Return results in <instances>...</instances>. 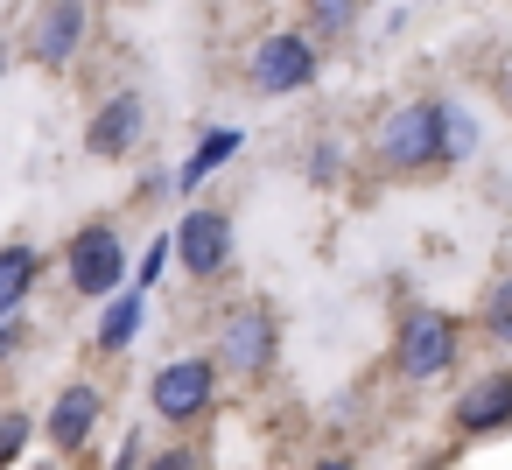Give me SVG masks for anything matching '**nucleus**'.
Listing matches in <instances>:
<instances>
[{"label": "nucleus", "instance_id": "nucleus-4", "mask_svg": "<svg viewBox=\"0 0 512 470\" xmlns=\"http://www.w3.org/2000/svg\"><path fill=\"white\" fill-rule=\"evenodd\" d=\"M64 274H71V288L85 295V302H106L113 288H127L134 274H127V239H120V225H85L78 239H71V253H64Z\"/></svg>", "mask_w": 512, "mask_h": 470}, {"label": "nucleus", "instance_id": "nucleus-15", "mask_svg": "<svg viewBox=\"0 0 512 470\" xmlns=\"http://www.w3.org/2000/svg\"><path fill=\"white\" fill-rule=\"evenodd\" d=\"M358 8L365 0H309V36L316 43H344L358 29Z\"/></svg>", "mask_w": 512, "mask_h": 470}, {"label": "nucleus", "instance_id": "nucleus-24", "mask_svg": "<svg viewBox=\"0 0 512 470\" xmlns=\"http://www.w3.org/2000/svg\"><path fill=\"white\" fill-rule=\"evenodd\" d=\"M498 99H505V106H512V57H505V64H498Z\"/></svg>", "mask_w": 512, "mask_h": 470}, {"label": "nucleus", "instance_id": "nucleus-10", "mask_svg": "<svg viewBox=\"0 0 512 470\" xmlns=\"http://www.w3.org/2000/svg\"><path fill=\"white\" fill-rule=\"evenodd\" d=\"M99 414H106V393L92 379H71L50 400V449H85V435L99 428Z\"/></svg>", "mask_w": 512, "mask_h": 470}, {"label": "nucleus", "instance_id": "nucleus-6", "mask_svg": "<svg viewBox=\"0 0 512 470\" xmlns=\"http://www.w3.org/2000/svg\"><path fill=\"white\" fill-rule=\"evenodd\" d=\"M218 400V358H176L148 379V407L162 421H197Z\"/></svg>", "mask_w": 512, "mask_h": 470}, {"label": "nucleus", "instance_id": "nucleus-16", "mask_svg": "<svg viewBox=\"0 0 512 470\" xmlns=\"http://www.w3.org/2000/svg\"><path fill=\"white\" fill-rule=\"evenodd\" d=\"M470 148H477V120L449 99V106H442V162H463Z\"/></svg>", "mask_w": 512, "mask_h": 470}, {"label": "nucleus", "instance_id": "nucleus-5", "mask_svg": "<svg viewBox=\"0 0 512 470\" xmlns=\"http://www.w3.org/2000/svg\"><path fill=\"white\" fill-rule=\"evenodd\" d=\"M316 71H323V50H316V36L274 29V36H260V43H253V92H267V99L309 92V85H316Z\"/></svg>", "mask_w": 512, "mask_h": 470}, {"label": "nucleus", "instance_id": "nucleus-13", "mask_svg": "<svg viewBox=\"0 0 512 470\" xmlns=\"http://www.w3.org/2000/svg\"><path fill=\"white\" fill-rule=\"evenodd\" d=\"M232 155H239V127H211V134L190 148V162L176 169V190H204V183H211Z\"/></svg>", "mask_w": 512, "mask_h": 470}, {"label": "nucleus", "instance_id": "nucleus-9", "mask_svg": "<svg viewBox=\"0 0 512 470\" xmlns=\"http://www.w3.org/2000/svg\"><path fill=\"white\" fill-rule=\"evenodd\" d=\"M176 260L197 274V281H218L232 267V218L225 211H190L176 225Z\"/></svg>", "mask_w": 512, "mask_h": 470}, {"label": "nucleus", "instance_id": "nucleus-26", "mask_svg": "<svg viewBox=\"0 0 512 470\" xmlns=\"http://www.w3.org/2000/svg\"><path fill=\"white\" fill-rule=\"evenodd\" d=\"M0 78H8V43H0Z\"/></svg>", "mask_w": 512, "mask_h": 470}, {"label": "nucleus", "instance_id": "nucleus-18", "mask_svg": "<svg viewBox=\"0 0 512 470\" xmlns=\"http://www.w3.org/2000/svg\"><path fill=\"white\" fill-rule=\"evenodd\" d=\"M29 449V414H0V470H15Z\"/></svg>", "mask_w": 512, "mask_h": 470}, {"label": "nucleus", "instance_id": "nucleus-14", "mask_svg": "<svg viewBox=\"0 0 512 470\" xmlns=\"http://www.w3.org/2000/svg\"><path fill=\"white\" fill-rule=\"evenodd\" d=\"M36 274H43V253L36 246H0V316H15L22 302H29V288H36Z\"/></svg>", "mask_w": 512, "mask_h": 470}, {"label": "nucleus", "instance_id": "nucleus-23", "mask_svg": "<svg viewBox=\"0 0 512 470\" xmlns=\"http://www.w3.org/2000/svg\"><path fill=\"white\" fill-rule=\"evenodd\" d=\"M113 470H141V442H127V449L113 456Z\"/></svg>", "mask_w": 512, "mask_h": 470}, {"label": "nucleus", "instance_id": "nucleus-27", "mask_svg": "<svg viewBox=\"0 0 512 470\" xmlns=\"http://www.w3.org/2000/svg\"><path fill=\"white\" fill-rule=\"evenodd\" d=\"M29 470H57V463H29Z\"/></svg>", "mask_w": 512, "mask_h": 470}, {"label": "nucleus", "instance_id": "nucleus-22", "mask_svg": "<svg viewBox=\"0 0 512 470\" xmlns=\"http://www.w3.org/2000/svg\"><path fill=\"white\" fill-rule=\"evenodd\" d=\"M15 344H22V323H15V316H0V358H15Z\"/></svg>", "mask_w": 512, "mask_h": 470}, {"label": "nucleus", "instance_id": "nucleus-3", "mask_svg": "<svg viewBox=\"0 0 512 470\" xmlns=\"http://www.w3.org/2000/svg\"><path fill=\"white\" fill-rule=\"evenodd\" d=\"M456 337H463V323L449 309H407L400 330H393V372L414 379V386L421 379H442L456 365Z\"/></svg>", "mask_w": 512, "mask_h": 470}, {"label": "nucleus", "instance_id": "nucleus-20", "mask_svg": "<svg viewBox=\"0 0 512 470\" xmlns=\"http://www.w3.org/2000/svg\"><path fill=\"white\" fill-rule=\"evenodd\" d=\"M337 169H344V155H337V141H316V148H309V183L323 190V183H337Z\"/></svg>", "mask_w": 512, "mask_h": 470}, {"label": "nucleus", "instance_id": "nucleus-7", "mask_svg": "<svg viewBox=\"0 0 512 470\" xmlns=\"http://www.w3.org/2000/svg\"><path fill=\"white\" fill-rule=\"evenodd\" d=\"M85 29H92V0H43L29 15V57L43 71H64L85 50Z\"/></svg>", "mask_w": 512, "mask_h": 470}, {"label": "nucleus", "instance_id": "nucleus-2", "mask_svg": "<svg viewBox=\"0 0 512 470\" xmlns=\"http://www.w3.org/2000/svg\"><path fill=\"white\" fill-rule=\"evenodd\" d=\"M218 351V372H232V379H260L267 365H274V351H281V323H274V309L267 302H239V309H225L218 316V337H211Z\"/></svg>", "mask_w": 512, "mask_h": 470}, {"label": "nucleus", "instance_id": "nucleus-19", "mask_svg": "<svg viewBox=\"0 0 512 470\" xmlns=\"http://www.w3.org/2000/svg\"><path fill=\"white\" fill-rule=\"evenodd\" d=\"M169 260H176V239H155V246H148V253H141V267H134V288H155V281H162V267H169Z\"/></svg>", "mask_w": 512, "mask_h": 470}, {"label": "nucleus", "instance_id": "nucleus-12", "mask_svg": "<svg viewBox=\"0 0 512 470\" xmlns=\"http://www.w3.org/2000/svg\"><path fill=\"white\" fill-rule=\"evenodd\" d=\"M141 323H148V288L127 281V288L106 295V309H99V337H92V344H99V351H127V344L141 337Z\"/></svg>", "mask_w": 512, "mask_h": 470}, {"label": "nucleus", "instance_id": "nucleus-17", "mask_svg": "<svg viewBox=\"0 0 512 470\" xmlns=\"http://www.w3.org/2000/svg\"><path fill=\"white\" fill-rule=\"evenodd\" d=\"M484 337L491 344H512V274H498L491 295H484Z\"/></svg>", "mask_w": 512, "mask_h": 470}, {"label": "nucleus", "instance_id": "nucleus-1", "mask_svg": "<svg viewBox=\"0 0 512 470\" xmlns=\"http://www.w3.org/2000/svg\"><path fill=\"white\" fill-rule=\"evenodd\" d=\"M372 155H379V169H435L442 162V99H407V106H393L386 120H379V134H372Z\"/></svg>", "mask_w": 512, "mask_h": 470}, {"label": "nucleus", "instance_id": "nucleus-21", "mask_svg": "<svg viewBox=\"0 0 512 470\" xmlns=\"http://www.w3.org/2000/svg\"><path fill=\"white\" fill-rule=\"evenodd\" d=\"M141 470H204V463H197V449H183V442H176V449H155V456H141Z\"/></svg>", "mask_w": 512, "mask_h": 470}, {"label": "nucleus", "instance_id": "nucleus-25", "mask_svg": "<svg viewBox=\"0 0 512 470\" xmlns=\"http://www.w3.org/2000/svg\"><path fill=\"white\" fill-rule=\"evenodd\" d=\"M316 470H351V456H323V463H316Z\"/></svg>", "mask_w": 512, "mask_h": 470}, {"label": "nucleus", "instance_id": "nucleus-11", "mask_svg": "<svg viewBox=\"0 0 512 470\" xmlns=\"http://www.w3.org/2000/svg\"><path fill=\"white\" fill-rule=\"evenodd\" d=\"M505 421H512V372L470 379L463 400H456V428H463V435H491V428H505Z\"/></svg>", "mask_w": 512, "mask_h": 470}, {"label": "nucleus", "instance_id": "nucleus-8", "mask_svg": "<svg viewBox=\"0 0 512 470\" xmlns=\"http://www.w3.org/2000/svg\"><path fill=\"white\" fill-rule=\"evenodd\" d=\"M141 134H148V99H141V92H113V99H99L92 120H85V155L120 162V155L141 148Z\"/></svg>", "mask_w": 512, "mask_h": 470}]
</instances>
